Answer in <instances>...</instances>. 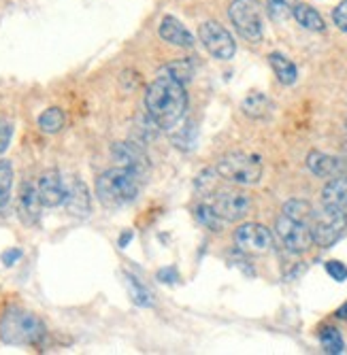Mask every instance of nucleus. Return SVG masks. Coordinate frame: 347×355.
<instances>
[{
	"instance_id": "obj_4",
	"label": "nucleus",
	"mask_w": 347,
	"mask_h": 355,
	"mask_svg": "<svg viewBox=\"0 0 347 355\" xmlns=\"http://www.w3.org/2000/svg\"><path fill=\"white\" fill-rule=\"evenodd\" d=\"M309 225L313 243L322 249H328L341 239V234L347 228V211L324 205L320 211H313Z\"/></svg>"
},
{
	"instance_id": "obj_26",
	"label": "nucleus",
	"mask_w": 347,
	"mask_h": 355,
	"mask_svg": "<svg viewBox=\"0 0 347 355\" xmlns=\"http://www.w3.org/2000/svg\"><path fill=\"white\" fill-rule=\"evenodd\" d=\"M296 7V0H266V11L273 21H286Z\"/></svg>"
},
{
	"instance_id": "obj_34",
	"label": "nucleus",
	"mask_w": 347,
	"mask_h": 355,
	"mask_svg": "<svg viewBox=\"0 0 347 355\" xmlns=\"http://www.w3.org/2000/svg\"><path fill=\"white\" fill-rule=\"evenodd\" d=\"M335 315H337L339 319L347 321V300H345V302H343V304H341V306L337 309V313H335Z\"/></svg>"
},
{
	"instance_id": "obj_8",
	"label": "nucleus",
	"mask_w": 347,
	"mask_h": 355,
	"mask_svg": "<svg viewBox=\"0 0 347 355\" xmlns=\"http://www.w3.org/2000/svg\"><path fill=\"white\" fill-rule=\"evenodd\" d=\"M275 232H277L281 245L290 253H305L313 245L309 221H301V219H294V217H288L281 213L275 223Z\"/></svg>"
},
{
	"instance_id": "obj_24",
	"label": "nucleus",
	"mask_w": 347,
	"mask_h": 355,
	"mask_svg": "<svg viewBox=\"0 0 347 355\" xmlns=\"http://www.w3.org/2000/svg\"><path fill=\"white\" fill-rule=\"evenodd\" d=\"M196 219H198V223H203L205 228H209L211 232H222L224 223H226L222 217H219V215L211 209L209 202H203V205L196 207Z\"/></svg>"
},
{
	"instance_id": "obj_23",
	"label": "nucleus",
	"mask_w": 347,
	"mask_h": 355,
	"mask_svg": "<svg viewBox=\"0 0 347 355\" xmlns=\"http://www.w3.org/2000/svg\"><path fill=\"white\" fill-rule=\"evenodd\" d=\"M320 343H322V349L330 355H339L345 351V343H343V336L337 328L332 326H326L320 330Z\"/></svg>"
},
{
	"instance_id": "obj_2",
	"label": "nucleus",
	"mask_w": 347,
	"mask_h": 355,
	"mask_svg": "<svg viewBox=\"0 0 347 355\" xmlns=\"http://www.w3.org/2000/svg\"><path fill=\"white\" fill-rule=\"evenodd\" d=\"M141 181V175L126 166L109 168L96 181V196L105 209H121L139 198Z\"/></svg>"
},
{
	"instance_id": "obj_28",
	"label": "nucleus",
	"mask_w": 347,
	"mask_h": 355,
	"mask_svg": "<svg viewBox=\"0 0 347 355\" xmlns=\"http://www.w3.org/2000/svg\"><path fill=\"white\" fill-rule=\"evenodd\" d=\"M167 71H169L175 79H179L183 85H185V81H190V77H192V73H194L192 64L187 62V60H177V62L169 64Z\"/></svg>"
},
{
	"instance_id": "obj_25",
	"label": "nucleus",
	"mask_w": 347,
	"mask_h": 355,
	"mask_svg": "<svg viewBox=\"0 0 347 355\" xmlns=\"http://www.w3.org/2000/svg\"><path fill=\"white\" fill-rule=\"evenodd\" d=\"M126 281H128V289H130V298L135 300V304L139 306H153V296L149 289L135 277V275H126Z\"/></svg>"
},
{
	"instance_id": "obj_14",
	"label": "nucleus",
	"mask_w": 347,
	"mask_h": 355,
	"mask_svg": "<svg viewBox=\"0 0 347 355\" xmlns=\"http://www.w3.org/2000/svg\"><path fill=\"white\" fill-rule=\"evenodd\" d=\"M41 198H39V191H37V185L33 183H24L19 187V205H17V211H19V219L28 225H35L41 217Z\"/></svg>"
},
{
	"instance_id": "obj_21",
	"label": "nucleus",
	"mask_w": 347,
	"mask_h": 355,
	"mask_svg": "<svg viewBox=\"0 0 347 355\" xmlns=\"http://www.w3.org/2000/svg\"><path fill=\"white\" fill-rule=\"evenodd\" d=\"M67 123V117H65V111L58 109V107H51L47 109L45 113H41L39 117V128L45 132V135H56L60 132L62 128Z\"/></svg>"
},
{
	"instance_id": "obj_15",
	"label": "nucleus",
	"mask_w": 347,
	"mask_h": 355,
	"mask_svg": "<svg viewBox=\"0 0 347 355\" xmlns=\"http://www.w3.org/2000/svg\"><path fill=\"white\" fill-rule=\"evenodd\" d=\"M158 32H160V37L167 43H171L175 47H192L194 45V37L190 35V30H187L179 19H175L173 15L162 17Z\"/></svg>"
},
{
	"instance_id": "obj_29",
	"label": "nucleus",
	"mask_w": 347,
	"mask_h": 355,
	"mask_svg": "<svg viewBox=\"0 0 347 355\" xmlns=\"http://www.w3.org/2000/svg\"><path fill=\"white\" fill-rule=\"evenodd\" d=\"M13 137V123L9 119H0V153H5L9 149Z\"/></svg>"
},
{
	"instance_id": "obj_1",
	"label": "nucleus",
	"mask_w": 347,
	"mask_h": 355,
	"mask_svg": "<svg viewBox=\"0 0 347 355\" xmlns=\"http://www.w3.org/2000/svg\"><path fill=\"white\" fill-rule=\"evenodd\" d=\"M145 109L158 128L173 130L187 111V94L183 83L175 79L167 69L158 73V77L147 87Z\"/></svg>"
},
{
	"instance_id": "obj_31",
	"label": "nucleus",
	"mask_w": 347,
	"mask_h": 355,
	"mask_svg": "<svg viewBox=\"0 0 347 355\" xmlns=\"http://www.w3.org/2000/svg\"><path fill=\"white\" fill-rule=\"evenodd\" d=\"M326 272L337 281V283H343L347 279V266L343 262H337V260H330L326 262Z\"/></svg>"
},
{
	"instance_id": "obj_7",
	"label": "nucleus",
	"mask_w": 347,
	"mask_h": 355,
	"mask_svg": "<svg viewBox=\"0 0 347 355\" xmlns=\"http://www.w3.org/2000/svg\"><path fill=\"white\" fill-rule=\"evenodd\" d=\"M207 202L224 221H241L251 213V207H254L249 193H245L241 189L211 191Z\"/></svg>"
},
{
	"instance_id": "obj_9",
	"label": "nucleus",
	"mask_w": 347,
	"mask_h": 355,
	"mask_svg": "<svg viewBox=\"0 0 347 355\" xmlns=\"http://www.w3.org/2000/svg\"><path fill=\"white\" fill-rule=\"evenodd\" d=\"M198 39L203 47L217 60H230L237 51L235 39L230 37V32L219 26L217 21H205L198 28Z\"/></svg>"
},
{
	"instance_id": "obj_10",
	"label": "nucleus",
	"mask_w": 347,
	"mask_h": 355,
	"mask_svg": "<svg viewBox=\"0 0 347 355\" xmlns=\"http://www.w3.org/2000/svg\"><path fill=\"white\" fill-rule=\"evenodd\" d=\"M235 243L241 251L264 253L273 247V234L262 223H243L235 230Z\"/></svg>"
},
{
	"instance_id": "obj_16",
	"label": "nucleus",
	"mask_w": 347,
	"mask_h": 355,
	"mask_svg": "<svg viewBox=\"0 0 347 355\" xmlns=\"http://www.w3.org/2000/svg\"><path fill=\"white\" fill-rule=\"evenodd\" d=\"M307 168L315 175V177H337L343 171V162L335 155L322 153V151H311L307 155Z\"/></svg>"
},
{
	"instance_id": "obj_30",
	"label": "nucleus",
	"mask_w": 347,
	"mask_h": 355,
	"mask_svg": "<svg viewBox=\"0 0 347 355\" xmlns=\"http://www.w3.org/2000/svg\"><path fill=\"white\" fill-rule=\"evenodd\" d=\"M332 21L341 32H347V0L339 3L332 11Z\"/></svg>"
},
{
	"instance_id": "obj_19",
	"label": "nucleus",
	"mask_w": 347,
	"mask_h": 355,
	"mask_svg": "<svg viewBox=\"0 0 347 355\" xmlns=\"http://www.w3.org/2000/svg\"><path fill=\"white\" fill-rule=\"evenodd\" d=\"M269 62H271V67L279 79V83L283 85H292L296 83V77H298V71L294 67V62L288 60L286 55H281V53H271L269 55Z\"/></svg>"
},
{
	"instance_id": "obj_17",
	"label": "nucleus",
	"mask_w": 347,
	"mask_h": 355,
	"mask_svg": "<svg viewBox=\"0 0 347 355\" xmlns=\"http://www.w3.org/2000/svg\"><path fill=\"white\" fill-rule=\"evenodd\" d=\"M322 205H330L347 211V177L337 175L326 183V187L322 189Z\"/></svg>"
},
{
	"instance_id": "obj_12",
	"label": "nucleus",
	"mask_w": 347,
	"mask_h": 355,
	"mask_svg": "<svg viewBox=\"0 0 347 355\" xmlns=\"http://www.w3.org/2000/svg\"><path fill=\"white\" fill-rule=\"evenodd\" d=\"M111 153L121 166L135 171L137 175H141L145 179V175L149 171V157L143 153V149H139L133 143H115L111 147Z\"/></svg>"
},
{
	"instance_id": "obj_13",
	"label": "nucleus",
	"mask_w": 347,
	"mask_h": 355,
	"mask_svg": "<svg viewBox=\"0 0 347 355\" xmlns=\"http://www.w3.org/2000/svg\"><path fill=\"white\" fill-rule=\"evenodd\" d=\"M67 211L75 217H87L90 215V191H87V185L81 181V179H73L69 185H67V193H65V202Z\"/></svg>"
},
{
	"instance_id": "obj_32",
	"label": "nucleus",
	"mask_w": 347,
	"mask_h": 355,
	"mask_svg": "<svg viewBox=\"0 0 347 355\" xmlns=\"http://www.w3.org/2000/svg\"><path fill=\"white\" fill-rule=\"evenodd\" d=\"M19 257H22V251L19 249H9V251L3 253V262H5V266H13L19 260Z\"/></svg>"
},
{
	"instance_id": "obj_18",
	"label": "nucleus",
	"mask_w": 347,
	"mask_h": 355,
	"mask_svg": "<svg viewBox=\"0 0 347 355\" xmlns=\"http://www.w3.org/2000/svg\"><path fill=\"white\" fill-rule=\"evenodd\" d=\"M273 109H275L273 103L260 92L249 94L247 98L243 101V113L247 117H251V119H266V117H271Z\"/></svg>"
},
{
	"instance_id": "obj_33",
	"label": "nucleus",
	"mask_w": 347,
	"mask_h": 355,
	"mask_svg": "<svg viewBox=\"0 0 347 355\" xmlns=\"http://www.w3.org/2000/svg\"><path fill=\"white\" fill-rule=\"evenodd\" d=\"M158 279H160L162 283H175V281H177V270H175V268L158 270Z\"/></svg>"
},
{
	"instance_id": "obj_6",
	"label": "nucleus",
	"mask_w": 347,
	"mask_h": 355,
	"mask_svg": "<svg viewBox=\"0 0 347 355\" xmlns=\"http://www.w3.org/2000/svg\"><path fill=\"white\" fill-rule=\"evenodd\" d=\"M228 17L239 32L249 43H260L262 32H264V21H262V7L258 0H232L228 9Z\"/></svg>"
},
{
	"instance_id": "obj_35",
	"label": "nucleus",
	"mask_w": 347,
	"mask_h": 355,
	"mask_svg": "<svg viewBox=\"0 0 347 355\" xmlns=\"http://www.w3.org/2000/svg\"><path fill=\"white\" fill-rule=\"evenodd\" d=\"M128 241H133V232H130V230H126V232L121 234V239H119V247L124 249V247H126V243H128Z\"/></svg>"
},
{
	"instance_id": "obj_27",
	"label": "nucleus",
	"mask_w": 347,
	"mask_h": 355,
	"mask_svg": "<svg viewBox=\"0 0 347 355\" xmlns=\"http://www.w3.org/2000/svg\"><path fill=\"white\" fill-rule=\"evenodd\" d=\"M283 215H288V217H294V219H301V221H311V215H313V209L307 200H288L286 205H283L281 209Z\"/></svg>"
},
{
	"instance_id": "obj_22",
	"label": "nucleus",
	"mask_w": 347,
	"mask_h": 355,
	"mask_svg": "<svg viewBox=\"0 0 347 355\" xmlns=\"http://www.w3.org/2000/svg\"><path fill=\"white\" fill-rule=\"evenodd\" d=\"M13 187V166L9 159H0V209H5L11 200Z\"/></svg>"
},
{
	"instance_id": "obj_5",
	"label": "nucleus",
	"mask_w": 347,
	"mask_h": 355,
	"mask_svg": "<svg viewBox=\"0 0 347 355\" xmlns=\"http://www.w3.org/2000/svg\"><path fill=\"white\" fill-rule=\"evenodd\" d=\"M219 179L237 183V185H256L262 177L260 157L249 153H228L215 164Z\"/></svg>"
},
{
	"instance_id": "obj_3",
	"label": "nucleus",
	"mask_w": 347,
	"mask_h": 355,
	"mask_svg": "<svg viewBox=\"0 0 347 355\" xmlns=\"http://www.w3.org/2000/svg\"><path fill=\"white\" fill-rule=\"evenodd\" d=\"M45 336V324L24 309H7L0 319V338L7 345H37Z\"/></svg>"
},
{
	"instance_id": "obj_20",
	"label": "nucleus",
	"mask_w": 347,
	"mask_h": 355,
	"mask_svg": "<svg viewBox=\"0 0 347 355\" xmlns=\"http://www.w3.org/2000/svg\"><path fill=\"white\" fill-rule=\"evenodd\" d=\"M292 15H294V19H296L303 28H307V30H313V32H324V30H326L324 17H322L318 11H315L313 7H309V5H298V3H296Z\"/></svg>"
},
{
	"instance_id": "obj_11",
	"label": "nucleus",
	"mask_w": 347,
	"mask_h": 355,
	"mask_svg": "<svg viewBox=\"0 0 347 355\" xmlns=\"http://www.w3.org/2000/svg\"><path fill=\"white\" fill-rule=\"evenodd\" d=\"M37 191L41 205L47 209H56L65 202V193H67V183L62 181L58 171H47L41 175L39 183H37Z\"/></svg>"
}]
</instances>
